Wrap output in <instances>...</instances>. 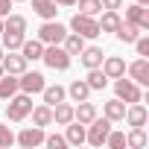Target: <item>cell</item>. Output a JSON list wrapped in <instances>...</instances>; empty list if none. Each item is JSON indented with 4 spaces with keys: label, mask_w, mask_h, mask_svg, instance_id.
I'll use <instances>...</instances> for the list:
<instances>
[{
    "label": "cell",
    "mask_w": 149,
    "mask_h": 149,
    "mask_svg": "<svg viewBox=\"0 0 149 149\" xmlns=\"http://www.w3.org/2000/svg\"><path fill=\"white\" fill-rule=\"evenodd\" d=\"M6 102H9V105H6V120H9V123H24V120L29 117V111H32V94L18 91V94H12Z\"/></svg>",
    "instance_id": "1"
},
{
    "label": "cell",
    "mask_w": 149,
    "mask_h": 149,
    "mask_svg": "<svg viewBox=\"0 0 149 149\" xmlns=\"http://www.w3.org/2000/svg\"><path fill=\"white\" fill-rule=\"evenodd\" d=\"M29 117H32V126H41V129L53 126V108H50L47 102H41V105H32Z\"/></svg>",
    "instance_id": "16"
},
{
    "label": "cell",
    "mask_w": 149,
    "mask_h": 149,
    "mask_svg": "<svg viewBox=\"0 0 149 149\" xmlns=\"http://www.w3.org/2000/svg\"><path fill=\"white\" fill-rule=\"evenodd\" d=\"M41 53H44V44H41L38 38H24L21 56H24L26 61H41Z\"/></svg>",
    "instance_id": "18"
},
{
    "label": "cell",
    "mask_w": 149,
    "mask_h": 149,
    "mask_svg": "<svg viewBox=\"0 0 149 149\" xmlns=\"http://www.w3.org/2000/svg\"><path fill=\"white\" fill-rule=\"evenodd\" d=\"M111 120L108 117H94L88 126H85V143H91V146H105V137H108V132H111Z\"/></svg>",
    "instance_id": "3"
},
{
    "label": "cell",
    "mask_w": 149,
    "mask_h": 149,
    "mask_svg": "<svg viewBox=\"0 0 149 149\" xmlns=\"http://www.w3.org/2000/svg\"><path fill=\"white\" fill-rule=\"evenodd\" d=\"M134 3H140V6H149V0H134Z\"/></svg>",
    "instance_id": "40"
},
{
    "label": "cell",
    "mask_w": 149,
    "mask_h": 149,
    "mask_svg": "<svg viewBox=\"0 0 149 149\" xmlns=\"http://www.w3.org/2000/svg\"><path fill=\"white\" fill-rule=\"evenodd\" d=\"M61 47H64L70 56H79V53H82V47H85V38H82V35H76V32H67V35H64V41H61Z\"/></svg>",
    "instance_id": "30"
},
{
    "label": "cell",
    "mask_w": 149,
    "mask_h": 149,
    "mask_svg": "<svg viewBox=\"0 0 149 149\" xmlns=\"http://www.w3.org/2000/svg\"><path fill=\"white\" fill-rule=\"evenodd\" d=\"M129 126H146L149 123V111L143 102H129L126 105V117H123Z\"/></svg>",
    "instance_id": "13"
},
{
    "label": "cell",
    "mask_w": 149,
    "mask_h": 149,
    "mask_svg": "<svg viewBox=\"0 0 149 149\" xmlns=\"http://www.w3.org/2000/svg\"><path fill=\"white\" fill-rule=\"evenodd\" d=\"M126 21L134 24L140 32H149V9H146V6H140V3L126 6Z\"/></svg>",
    "instance_id": "11"
},
{
    "label": "cell",
    "mask_w": 149,
    "mask_h": 149,
    "mask_svg": "<svg viewBox=\"0 0 149 149\" xmlns=\"http://www.w3.org/2000/svg\"><path fill=\"white\" fill-rule=\"evenodd\" d=\"M126 73H129L132 82H137L140 88H146L149 85V58L146 56H137L132 64H126Z\"/></svg>",
    "instance_id": "9"
},
{
    "label": "cell",
    "mask_w": 149,
    "mask_h": 149,
    "mask_svg": "<svg viewBox=\"0 0 149 149\" xmlns=\"http://www.w3.org/2000/svg\"><path fill=\"white\" fill-rule=\"evenodd\" d=\"M3 29H9V32H26V18L9 12V15L3 18Z\"/></svg>",
    "instance_id": "31"
},
{
    "label": "cell",
    "mask_w": 149,
    "mask_h": 149,
    "mask_svg": "<svg viewBox=\"0 0 149 149\" xmlns=\"http://www.w3.org/2000/svg\"><path fill=\"white\" fill-rule=\"evenodd\" d=\"M12 3H26V0H12Z\"/></svg>",
    "instance_id": "43"
},
{
    "label": "cell",
    "mask_w": 149,
    "mask_h": 149,
    "mask_svg": "<svg viewBox=\"0 0 149 149\" xmlns=\"http://www.w3.org/2000/svg\"><path fill=\"white\" fill-rule=\"evenodd\" d=\"M41 100L53 108L56 102H61V100H67V91L61 88V85H44V91H41Z\"/></svg>",
    "instance_id": "25"
},
{
    "label": "cell",
    "mask_w": 149,
    "mask_h": 149,
    "mask_svg": "<svg viewBox=\"0 0 149 149\" xmlns=\"http://www.w3.org/2000/svg\"><path fill=\"white\" fill-rule=\"evenodd\" d=\"M102 9H123V0H102Z\"/></svg>",
    "instance_id": "37"
},
{
    "label": "cell",
    "mask_w": 149,
    "mask_h": 149,
    "mask_svg": "<svg viewBox=\"0 0 149 149\" xmlns=\"http://www.w3.org/2000/svg\"><path fill=\"white\" fill-rule=\"evenodd\" d=\"M70 120H73V105L64 102V100L56 102V105H53V123H56V126H67Z\"/></svg>",
    "instance_id": "24"
},
{
    "label": "cell",
    "mask_w": 149,
    "mask_h": 149,
    "mask_svg": "<svg viewBox=\"0 0 149 149\" xmlns=\"http://www.w3.org/2000/svg\"><path fill=\"white\" fill-rule=\"evenodd\" d=\"M53 3H56V6H67V9H70V6H76V0H53Z\"/></svg>",
    "instance_id": "39"
},
{
    "label": "cell",
    "mask_w": 149,
    "mask_h": 149,
    "mask_svg": "<svg viewBox=\"0 0 149 149\" xmlns=\"http://www.w3.org/2000/svg\"><path fill=\"white\" fill-rule=\"evenodd\" d=\"M44 129L41 126H26V129H21L18 134H15V143L18 146H24V149H35V146H41L44 143Z\"/></svg>",
    "instance_id": "8"
},
{
    "label": "cell",
    "mask_w": 149,
    "mask_h": 149,
    "mask_svg": "<svg viewBox=\"0 0 149 149\" xmlns=\"http://www.w3.org/2000/svg\"><path fill=\"white\" fill-rule=\"evenodd\" d=\"M9 9H12V0H0V18H6Z\"/></svg>",
    "instance_id": "38"
},
{
    "label": "cell",
    "mask_w": 149,
    "mask_h": 149,
    "mask_svg": "<svg viewBox=\"0 0 149 149\" xmlns=\"http://www.w3.org/2000/svg\"><path fill=\"white\" fill-rule=\"evenodd\" d=\"M0 32H3V18H0Z\"/></svg>",
    "instance_id": "42"
},
{
    "label": "cell",
    "mask_w": 149,
    "mask_h": 149,
    "mask_svg": "<svg viewBox=\"0 0 149 149\" xmlns=\"http://www.w3.org/2000/svg\"><path fill=\"white\" fill-rule=\"evenodd\" d=\"M102 56H105V53H102V47H94V44L88 47V44H85V47H82V53H79V61H82V67H85V70H91V67H100V64H102Z\"/></svg>",
    "instance_id": "14"
},
{
    "label": "cell",
    "mask_w": 149,
    "mask_h": 149,
    "mask_svg": "<svg viewBox=\"0 0 149 149\" xmlns=\"http://www.w3.org/2000/svg\"><path fill=\"white\" fill-rule=\"evenodd\" d=\"M32 3V12L41 18V21H53L56 15H58V6L53 3V0H29Z\"/></svg>",
    "instance_id": "21"
},
{
    "label": "cell",
    "mask_w": 149,
    "mask_h": 149,
    "mask_svg": "<svg viewBox=\"0 0 149 149\" xmlns=\"http://www.w3.org/2000/svg\"><path fill=\"white\" fill-rule=\"evenodd\" d=\"M67 32H70V29L53 18V21H44V24L38 26V41H41V44H61Z\"/></svg>",
    "instance_id": "6"
},
{
    "label": "cell",
    "mask_w": 149,
    "mask_h": 149,
    "mask_svg": "<svg viewBox=\"0 0 149 149\" xmlns=\"http://www.w3.org/2000/svg\"><path fill=\"white\" fill-rule=\"evenodd\" d=\"M3 73H6V70H3V64H0V76H3Z\"/></svg>",
    "instance_id": "41"
},
{
    "label": "cell",
    "mask_w": 149,
    "mask_h": 149,
    "mask_svg": "<svg viewBox=\"0 0 149 149\" xmlns=\"http://www.w3.org/2000/svg\"><path fill=\"white\" fill-rule=\"evenodd\" d=\"M12 94H18V76H12V73H3L0 76V100H9Z\"/></svg>",
    "instance_id": "27"
},
{
    "label": "cell",
    "mask_w": 149,
    "mask_h": 149,
    "mask_svg": "<svg viewBox=\"0 0 149 149\" xmlns=\"http://www.w3.org/2000/svg\"><path fill=\"white\" fill-rule=\"evenodd\" d=\"M102 73L108 79H120V76H126V58L123 56H102Z\"/></svg>",
    "instance_id": "12"
},
{
    "label": "cell",
    "mask_w": 149,
    "mask_h": 149,
    "mask_svg": "<svg viewBox=\"0 0 149 149\" xmlns=\"http://www.w3.org/2000/svg\"><path fill=\"white\" fill-rule=\"evenodd\" d=\"M3 53H6V50H3V44H0V56H3Z\"/></svg>",
    "instance_id": "44"
},
{
    "label": "cell",
    "mask_w": 149,
    "mask_h": 149,
    "mask_svg": "<svg viewBox=\"0 0 149 149\" xmlns=\"http://www.w3.org/2000/svg\"><path fill=\"white\" fill-rule=\"evenodd\" d=\"M85 82H88L91 91H102V88L108 85V76L102 73V67H91V70H88V76H85Z\"/></svg>",
    "instance_id": "26"
},
{
    "label": "cell",
    "mask_w": 149,
    "mask_h": 149,
    "mask_svg": "<svg viewBox=\"0 0 149 149\" xmlns=\"http://www.w3.org/2000/svg\"><path fill=\"white\" fill-rule=\"evenodd\" d=\"M76 6H79V12L82 15H100L102 12V0H76Z\"/></svg>",
    "instance_id": "32"
},
{
    "label": "cell",
    "mask_w": 149,
    "mask_h": 149,
    "mask_svg": "<svg viewBox=\"0 0 149 149\" xmlns=\"http://www.w3.org/2000/svg\"><path fill=\"white\" fill-rule=\"evenodd\" d=\"M44 146L47 149H64L67 140H64V134H44Z\"/></svg>",
    "instance_id": "35"
},
{
    "label": "cell",
    "mask_w": 149,
    "mask_h": 149,
    "mask_svg": "<svg viewBox=\"0 0 149 149\" xmlns=\"http://www.w3.org/2000/svg\"><path fill=\"white\" fill-rule=\"evenodd\" d=\"M70 32H76V35H82L85 41L88 38H100L102 32H100V24H97V18L94 15H82V12H76L70 18V26H67Z\"/></svg>",
    "instance_id": "4"
},
{
    "label": "cell",
    "mask_w": 149,
    "mask_h": 149,
    "mask_svg": "<svg viewBox=\"0 0 149 149\" xmlns=\"http://www.w3.org/2000/svg\"><path fill=\"white\" fill-rule=\"evenodd\" d=\"M134 50H137V56H149V35H137L134 38Z\"/></svg>",
    "instance_id": "36"
},
{
    "label": "cell",
    "mask_w": 149,
    "mask_h": 149,
    "mask_svg": "<svg viewBox=\"0 0 149 149\" xmlns=\"http://www.w3.org/2000/svg\"><path fill=\"white\" fill-rule=\"evenodd\" d=\"M0 64H3V70L12 73V76H21V73L29 67V61L21 56V50H6L3 56H0Z\"/></svg>",
    "instance_id": "10"
},
{
    "label": "cell",
    "mask_w": 149,
    "mask_h": 149,
    "mask_svg": "<svg viewBox=\"0 0 149 149\" xmlns=\"http://www.w3.org/2000/svg\"><path fill=\"white\" fill-rule=\"evenodd\" d=\"M44 85H47L44 73L29 70V67H26L21 76H18V91H24V94H41V91H44Z\"/></svg>",
    "instance_id": "7"
},
{
    "label": "cell",
    "mask_w": 149,
    "mask_h": 149,
    "mask_svg": "<svg viewBox=\"0 0 149 149\" xmlns=\"http://www.w3.org/2000/svg\"><path fill=\"white\" fill-rule=\"evenodd\" d=\"M114 35H117L120 44H134V38L140 35V29H137L134 24H129V21H120V26L114 29Z\"/></svg>",
    "instance_id": "23"
},
{
    "label": "cell",
    "mask_w": 149,
    "mask_h": 149,
    "mask_svg": "<svg viewBox=\"0 0 149 149\" xmlns=\"http://www.w3.org/2000/svg\"><path fill=\"white\" fill-rule=\"evenodd\" d=\"M102 117H108L111 123H123V117H126V102L123 100H108L105 105H102Z\"/></svg>",
    "instance_id": "15"
},
{
    "label": "cell",
    "mask_w": 149,
    "mask_h": 149,
    "mask_svg": "<svg viewBox=\"0 0 149 149\" xmlns=\"http://www.w3.org/2000/svg\"><path fill=\"white\" fill-rule=\"evenodd\" d=\"M24 38H26L24 32H9V29L0 32V44H3V50H21Z\"/></svg>",
    "instance_id": "29"
},
{
    "label": "cell",
    "mask_w": 149,
    "mask_h": 149,
    "mask_svg": "<svg viewBox=\"0 0 149 149\" xmlns=\"http://www.w3.org/2000/svg\"><path fill=\"white\" fill-rule=\"evenodd\" d=\"M105 146H111V149H123L126 146V132H108V137H105Z\"/></svg>",
    "instance_id": "33"
},
{
    "label": "cell",
    "mask_w": 149,
    "mask_h": 149,
    "mask_svg": "<svg viewBox=\"0 0 149 149\" xmlns=\"http://www.w3.org/2000/svg\"><path fill=\"white\" fill-rule=\"evenodd\" d=\"M64 91H67V97H70L73 102L91 100V88H88V82H85V79H73V82H70V85H67Z\"/></svg>",
    "instance_id": "20"
},
{
    "label": "cell",
    "mask_w": 149,
    "mask_h": 149,
    "mask_svg": "<svg viewBox=\"0 0 149 149\" xmlns=\"http://www.w3.org/2000/svg\"><path fill=\"white\" fill-rule=\"evenodd\" d=\"M94 117H97V105H94L91 100H82L76 108H73V120H76V123H82V126H88Z\"/></svg>",
    "instance_id": "17"
},
{
    "label": "cell",
    "mask_w": 149,
    "mask_h": 149,
    "mask_svg": "<svg viewBox=\"0 0 149 149\" xmlns=\"http://www.w3.org/2000/svg\"><path fill=\"white\" fill-rule=\"evenodd\" d=\"M146 143H149V137H146L143 126H132V132L126 134V146H132V149H143Z\"/></svg>",
    "instance_id": "28"
},
{
    "label": "cell",
    "mask_w": 149,
    "mask_h": 149,
    "mask_svg": "<svg viewBox=\"0 0 149 149\" xmlns=\"http://www.w3.org/2000/svg\"><path fill=\"white\" fill-rule=\"evenodd\" d=\"M114 97L123 100L126 105H129V102H143V88H140L137 82L120 76V79H114Z\"/></svg>",
    "instance_id": "5"
},
{
    "label": "cell",
    "mask_w": 149,
    "mask_h": 149,
    "mask_svg": "<svg viewBox=\"0 0 149 149\" xmlns=\"http://www.w3.org/2000/svg\"><path fill=\"white\" fill-rule=\"evenodd\" d=\"M100 15H102V18L97 21V24H100V32H114V29L120 26V21H123L117 9H105V12H100Z\"/></svg>",
    "instance_id": "22"
},
{
    "label": "cell",
    "mask_w": 149,
    "mask_h": 149,
    "mask_svg": "<svg viewBox=\"0 0 149 149\" xmlns=\"http://www.w3.org/2000/svg\"><path fill=\"white\" fill-rule=\"evenodd\" d=\"M64 129H67V132H64V140H67V146H82V143H85V126H82V123L70 120Z\"/></svg>",
    "instance_id": "19"
},
{
    "label": "cell",
    "mask_w": 149,
    "mask_h": 149,
    "mask_svg": "<svg viewBox=\"0 0 149 149\" xmlns=\"http://www.w3.org/2000/svg\"><path fill=\"white\" fill-rule=\"evenodd\" d=\"M41 61L50 67V70H67L73 56L61 47V44H44V53H41Z\"/></svg>",
    "instance_id": "2"
},
{
    "label": "cell",
    "mask_w": 149,
    "mask_h": 149,
    "mask_svg": "<svg viewBox=\"0 0 149 149\" xmlns=\"http://www.w3.org/2000/svg\"><path fill=\"white\" fill-rule=\"evenodd\" d=\"M9 146H15V132L6 123H0V149H9Z\"/></svg>",
    "instance_id": "34"
}]
</instances>
